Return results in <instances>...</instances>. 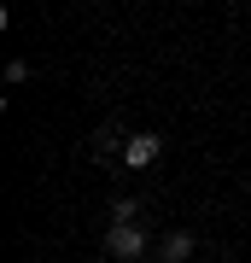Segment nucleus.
<instances>
[{
    "label": "nucleus",
    "mask_w": 251,
    "mask_h": 263,
    "mask_svg": "<svg viewBox=\"0 0 251 263\" xmlns=\"http://www.w3.org/2000/svg\"><path fill=\"white\" fill-rule=\"evenodd\" d=\"M105 252H111V257H140V252H146V234H140V228L134 222H117V228H105Z\"/></svg>",
    "instance_id": "obj_1"
},
{
    "label": "nucleus",
    "mask_w": 251,
    "mask_h": 263,
    "mask_svg": "<svg viewBox=\"0 0 251 263\" xmlns=\"http://www.w3.org/2000/svg\"><path fill=\"white\" fill-rule=\"evenodd\" d=\"M164 257H169V263L193 257V240H187V234H169V240H164Z\"/></svg>",
    "instance_id": "obj_3"
},
{
    "label": "nucleus",
    "mask_w": 251,
    "mask_h": 263,
    "mask_svg": "<svg viewBox=\"0 0 251 263\" xmlns=\"http://www.w3.org/2000/svg\"><path fill=\"white\" fill-rule=\"evenodd\" d=\"M158 152H164L158 135H129V141H123V164H129V170H146V164H158Z\"/></svg>",
    "instance_id": "obj_2"
}]
</instances>
